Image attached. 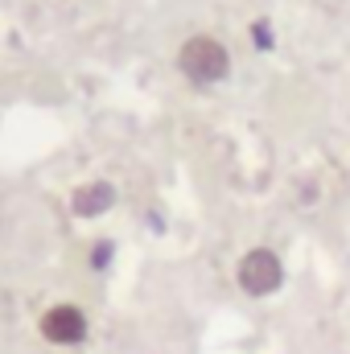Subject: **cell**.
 Masks as SVG:
<instances>
[{
	"instance_id": "obj_1",
	"label": "cell",
	"mask_w": 350,
	"mask_h": 354,
	"mask_svg": "<svg viewBox=\"0 0 350 354\" xmlns=\"http://www.w3.org/2000/svg\"><path fill=\"white\" fill-rule=\"evenodd\" d=\"M177 71H181V79L190 87L210 91L231 79V50L219 37H210V33H194L177 50Z\"/></svg>"
},
{
	"instance_id": "obj_2",
	"label": "cell",
	"mask_w": 350,
	"mask_h": 354,
	"mask_svg": "<svg viewBox=\"0 0 350 354\" xmlns=\"http://www.w3.org/2000/svg\"><path fill=\"white\" fill-rule=\"evenodd\" d=\"M235 280L248 297H272L284 284V264L272 248H252V252H243V260L235 268Z\"/></svg>"
},
{
	"instance_id": "obj_3",
	"label": "cell",
	"mask_w": 350,
	"mask_h": 354,
	"mask_svg": "<svg viewBox=\"0 0 350 354\" xmlns=\"http://www.w3.org/2000/svg\"><path fill=\"white\" fill-rule=\"evenodd\" d=\"M37 334H42L50 346H79V342H87L91 322L79 305L62 301V305H50V309L37 317Z\"/></svg>"
},
{
	"instance_id": "obj_4",
	"label": "cell",
	"mask_w": 350,
	"mask_h": 354,
	"mask_svg": "<svg viewBox=\"0 0 350 354\" xmlns=\"http://www.w3.org/2000/svg\"><path fill=\"white\" fill-rule=\"evenodd\" d=\"M116 206V185L111 181H83L71 189V210L79 218H99Z\"/></svg>"
},
{
	"instance_id": "obj_5",
	"label": "cell",
	"mask_w": 350,
	"mask_h": 354,
	"mask_svg": "<svg viewBox=\"0 0 350 354\" xmlns=\"http://www.w3.org/2000/svg\"><path fill=\"white\" fill-rule=\"evenodd\" d=\"M252 46H256L260 54L276 50V33H272V21H268V17H256V21H252Z\"/></svg>"
},
{
	"instance_id": "obj_6",
	"label": "cell",
	"mask_w": 350,
	"mask_h": 354,
	"mask_svg": "<svg viewBox=\"0 0 350 354\" xmlns=\"http://www.w3.org/2000/svg\"><path fill=\"white\" fill-rule=\"evenodd\" d=\"M111 256H116V243H111V239H99V243L91 248V260H87V264L103 272V268L111 264Z\"/></svg>"
}]
</instances>
